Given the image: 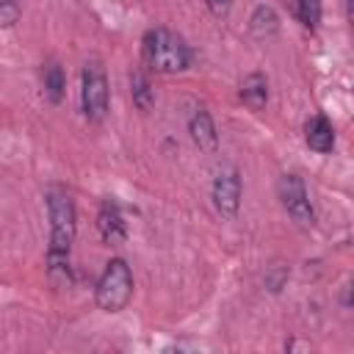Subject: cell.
<instances>
[{
	"label": "cell",
	"mask_w": 354,
	"mask_h": 354,
	"mask_svg": "<svg viewBox=\"0 0 354 354\" xmlns=\"http://www.w3.org/2000/svg\"><path fill=\"white\" fill-rule=\"evenodd\" d=\"M47 213H50V252H66L77 232V216L69 194L61 188L47 191Z\"/></svg>",
	"instance_id": "7a4b0ae2"
},
{
	"label": "cell",
	"mask_w": 354,
	"mask_h": 354,
	"mask_svg": "<svg viewBox=\"0 0 354 354\" xmlns=\"http://www.w3.org/2000/svg\"><path fill=\"white\" fill-rule=\"evenodd\" d=\"M188 133H191L194 144H196L202 152H216V147H218V136H216V124H213V119H210L207 111L199 108V111L188 119Z\"/></svg>",
	"instance_id": "52a82bcc"
},
{
	"label": "cell",
	"mask_w": 354,
	"mask_h": 354,
	"mask_svg": "<svg viewBox=\"0 0 354 354\" xmlns=\"http://www.w3.org/2000/svg\"><path fill=\"white\" fill-rule=\"evenodd\" d=\"M19 19V0H0V25L11 28Z\"/></svg>",
	"instance_id": "2e32d148"
},
{
	"label": "cell",
	"mask_w": 354,
	"mask_h": 354,
	"mask_svg": "<svg viewBox=\"0 0 354 354\" xmlns=\"http://www.w3.org/2000/svg\"><path fill=\"white\" fill-rule=\"evenodd\" d=\"M304 138H307V147L315 149V152H332V147H335V130H332V124H329L326 116L307 119Z\"/></svg>",
	"instance_id": "ba28073f"
},
{
	"label": "cell",
	"mask_w": 354,
	"mask_h": 354,
	"mask_svg": "<svg viewBox=\"0 0 354 354\" xmlns=\"http://www.w3.org/2000/svg\"><path fill=\"white\" fill-rule=\"evenodd\" d=\"M296 3H299L296 17H299L307 28H315L318 19H321V0H296Z\"/></svg>",
	"instance_id": "9a60e30c"
},
{
	"label": "cell",
	"mask_w": 354,
	"mask_h": 354,
	"mask_svg": "<svg viewBox=\"0 0 354 354\" xmlns=\"http://www.w3.org/2000/svg\"><path fill=\"white\" fill-rule=\"evenodd\" d=\"M144 55L155 72H183L188 66V50L183 39L166 28H155L144 36Z\"/></svg>",
	"instance_id": "6da1fadb"
},
{
	"label": "cell",
	"mask_w": 354,
	"mask_h": 354,
	"mask_svg": "<svg viewBox=\"0 0 354 354\" xmlns=\"http://www.w3.org/2000/svg\"><path fill=\"white\" fill-rule=\"evenodd\" d=\"M97 230L102 235L105 243L111 246H119L124 241V221H122V213L113 207V205H102L100 213H97Z\"/></svg>",
	"instance_id": "9c48e42d"
},
{
	"label": "cell",
	"mask_w": 354,
	"mask_h": 354,
	"mask_svg": "<svg viewBox=\"0 0 354 354\" xmlns=\"http://www.w3.org/2000/svg\"><path fill=\"white\" fill-rule=\"evenodd\" d=\"M205 3H207V8H210L213 17H227V11L232 6V0H205Z\"/></svg>",
	"instance_id": "e0dca14e"
},
{
	"label": "cell",
	"mask_w": 354,
	"mask_h": 354,
	"mask_svg": "<svg viewBox=\"0 0 354 354\" xmlns=\"http://www.w3.org/2000/svg\"><path fill=\"white\" fill-rule=\"evenodd\" d=\"M241 100L252 111H263L266 108V102H268V83H266V77L260 72L243 77V83H241Z\"/></svg>",
	"instance_id": "30bf717a"
},
{
	"label": "cell",
	"mask_w": 354,
	"mask_h": 354,
	"mask_svg": "<svg viewBox=\"0 0 354 354\" xmlns=\"http://www.w3.org/2000/svg\"><path fill=\"white\" fill-rule=\"evenodd\" d=\"M94 296H97L100 310H105V313H116L130 301V296H133V274H130V266L122 257H113L105 266L102 277L97 279V293Z\"/></svg>",
	"instance_id": "3957f363"
},
{
	"label": "cell",
	"mask_w": 354,
	"mask_h": 354,
	"mask_svg": "<svg viewBox=\"0 0 354 354\" xmlns=\"http://www.w3.org/2000/svg\"><path fill=\"white\" fill-rule=\"evenodd\" d=\"M277 28H279V17H277V11H274L271 6H257L254 14H252V19H249V30H252V36L266 39V36H274Z\"/></svg>",
	"instance_id": "8fae6325"
},
{
	"label": "cell",
	"mask_w": 354,
	"mask_h": 354,
	"mask_svg": "<svg viewBox=\"0 0 354 354\" xmlns=\"http://www.w3.org/2000/svg\"><path fill=\"white\" fill-rule=\"evenodd\" d=\"M64 86H66L64 69H61L58 64H47V69H44V94H47V100H50V102H61Z\"/></svg>",
	"instance_id": "5bb4252c"
},
{
	"label": "cell",
	"mask_w": 354,
	"mask_h": 354,
	"mask_svg": "<svg viewBox=\"0 0 354 354\" xmlns=\"http://www.w3.org/2000/svg\"><path fill=\"white\" fill-rule=\"evenodd\" d=\"M83 113L88 122H102L108 113V77L100 64H86L83 69V88H80Z\"/></svg>",
	"instance_id": "277c9868"
},
{
	"label": "cell",
	"mask_w": 354,
	"mask_h": 354,
	"mask_svg": "<svg viewBox=\"0 0 354 354\" xmlns=\"http://www.w3.org/2000/svg\"><path fill=\"white\" fill-rule=\"evenodd\" d=\"M130 94H133V105H136L138 111H149V108L155 105V94H152L149 80H147V75H144L141 69H136V72L130 75Z\"/></svg>",
	"instance_id": "4fadbf2b"
},
{
	"label": "cell",
	"mask_w": 354,
	"mask_h": 354,
	"mask_svg": "<svg viewBox=\"0 0 354 354\" xmlns=\"http://www.w3.org/2000/svg\"><path fill=\"white\" fill-rule=\"evenodd\" d=\"M47 274L55 288H69L72 285V271H69V254L66 252H47Z\"/></svg>",
	"instance_id": "7c38bea8"
},
{
	"label": "cell",
	"mask_w": 354,
	"mask_h": 354,
	"mask_svg": "<svg viewBox=\"0 0 354 354\" xmlns=\"http://www.w3.org/2000/svg\"><path fill=\"white\" fill-rule=\"evenodd\" d=\"M213 205L221 216H235L241 207V177L235 169H224L213 180Z\"/></svg>",
	"instance_id": "8992f818"
},
{
	"label": "cell",
	"mask_w": 354,
	"mask_h": 354,
	"mask_svg": "<svg viewBox=\"0 0 354 354\" xmlns=\"http://www.w3.org/2000/svg\"><path fill=\"white\" fill-rule=\"evenodd\" d=\"M277 188H279V199H282V207L288 210V216L299 227H313L315 224V210L310 205V196H307L304 183L296 174H282Z\"/></svg>",
	"instance_id": "5b68a950"
}]
</instances>
